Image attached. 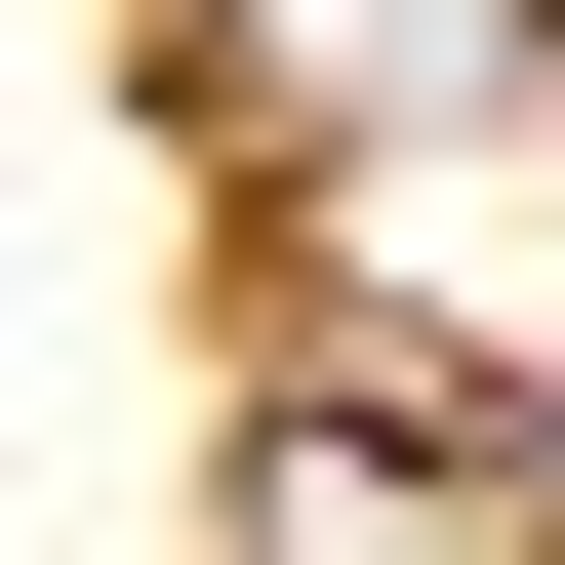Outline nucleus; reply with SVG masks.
<instances>
[{
	"label": "nucleus",
	"instance_id": "nucleus-1",
	"mask_svg": "<svg viewBox=\"0 0 565 565\" xmlns=\"http://www.w3.org/2000/svg\"><path fill=\"white\" fill-rule=\"evenodd\" d=\"M525 484H565V445H525Z\"/></svg>",
	"mask_w": 565,
	"mask_h": 565
}]
</instances>
